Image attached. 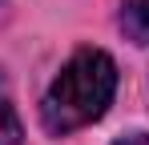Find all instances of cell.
<instances>
[{
	"label": "cell",
	"instance_id": "6da1fadb",
	"mask_svg": "<svg viewBox=\"0 0 149 145\" xmlns=\"http://www.w3.org/2000/svg\"><path fill=\"white\" fill-rule=\"evenodd\" d=\"M113 93H117L113 56L105 48H77L61 65V72L52 77V85L45 89L40 121L49 133L85 129L97 117H105V109L113 105Z\"/></svg>",
	"mask_w": 149,
	"mask_h": 145
},
{
	"label": "cell",
	"instance_id": "7a4b0ae2",
	"mask_svg": "<svg viewBox=\"0 0 149 145\" xmlns=\"http://www.w3.org/2000/svg\"><path fill=\"white\" fill-rule=\"evenodd\" d=\"M121 28L133 45H149V0H121Z\"/></svg>",
	"mask_w": 149,
	"mask_h": 145
},
{
	"label": "cell",
	"instance_id": "3957f363",
	"mask_svg": "<svg viewBox=\"0 0 149 145\" xmlns=\"http://www.w3.org/2000/svg\"><path fill=\"white\" fill-rule=\"evenodd\" d=\"M0 145H20V117H16V105L8 97L4 72H0Z\"/></svg>",
	"mask_w": 149,
	"mask_h": 145
},
{
	"label": "cell",
	"instance_id": "277c9868",
	"mask_svg": "<svg viewBox=\"0 0 149 145\" xmlns=\"http://www.w3.org/2000/svg\"><path fill=\"white\" fill-rule=\"evenodd\" d=\"M113 145H149V133H125V137H117Z\"/></svg>",
	"mask_w": 149,
	"mask_h": 145
}]
</instances>
